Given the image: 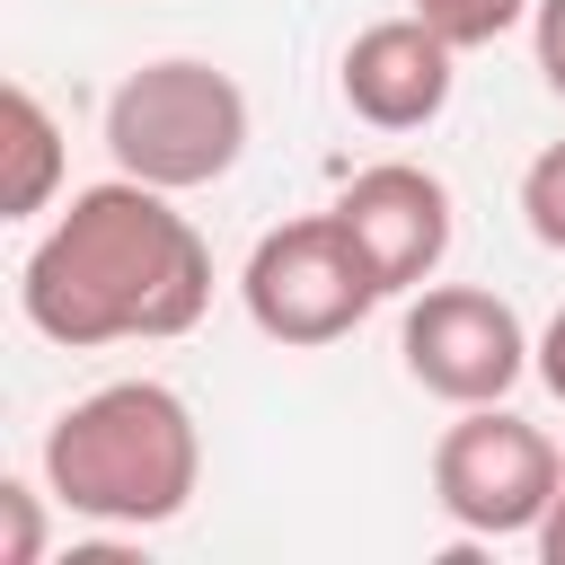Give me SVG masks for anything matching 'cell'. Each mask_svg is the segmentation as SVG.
I'll return each mask as SVG.
<instances>
[{
	"instance_id": "6da1fadb",
	"label": "cell",
	"mask_w": 565,
	"mask_h": 565,
	"mask_svg": "<svg viewBox=\"0 0 565 565\" xmlns=\"http://www.w3.org/2000/svg\"><path fill=\"white\" fill-rule=\"evenodd\" d=\"M18 309L44 344H71V353L185 335L212 309V247L168 203V185H141L115 168L106 185H79L71 212L26 247Z\"/></svg>"
},
{
	"instance_id": "7a4b0ae2",
	"label": "cell",
	"mask_w": 565,
	"mask_h": 565,
	"mask_svg": "<svg viewBox=\"0 0 565 565\" xmlns=\"http://www.w3.org/2000/svg\"><path fill=\"white\" fill-rule=\"evenodd\" d=\"M35 468L62 512L106 530H159L203 486V433L168 380H106L44 424Z\"/></svg>"
},
{
	"instance_id": "3957f363",
	"label": "cell",
	"mask_w": 565,
	"mask_h": 565,
	"mask_svg": "<svg viewBox=\"0 0 565 565\" xmlns=\"http://www.w3.org/2000/svg\"><path fill=\"white\" fill-rule=\"evenodd\" d=\"M247 150V88L194 53L141 62L115 97H106V159L141 185L194 194L212 177H230Z\"/></svg>"
},
{
	"instance_id": "277c9868",
	"label": "cell",
	"mask_w": 565,
	"mask_h": 565,
	"mask_svg": "<svg viewBox=\"0 0 565 565\" xmlns=\"http://www.w3.org/2000/svg\"><path fill=\"white\" fill-rule=\"evenodd\" d=\"M238 300L256 318V335L274 344H335L353 335L388 291L371 274V256L353 247V230L335 212H309V221H282L247 247V274H238Z\"/></svg>"
},
{
	"instance_id": "5b68a950",
	"label": "cell",
	"mask_w": 565,
	"mask_h": 565,
	"mask_svg": "<svg viewBox=\"0 0 565 565\" xmlns=\"http://www.w3.org/2000/svg\"><path fill=\"white\" fill-rule=\"evenodd\" d=\"M556 477H565V450L530 424V415H503L494 406H459V424L433 441V503L468 530V539H539L547 503H556Z\"/></svg>"
},
{
	"instance_id": "8992f818",
	"label": "cell",
	"mask_w": 565,
	"mask_h": 565,
	"mask_svg": "<svg viewBox=\"0 0 565 565\" xmlns=\"http://www.w3.org/2000/svg\"><path fill=\"white\" fill-rule=\"evenodd\" d=\"M397 353H406V380L433 388L441 406H494L530 371V327L512 300H494L477 282H433L406 300Z\"/></svg>"
},
{
	"instance_id": "52a82bcc",
	"label": "cell",
	"mask_w": 565,
	"mask_h": 565,
	"mask_svg": "<svg viewBox=\"0 0 565 565\" xmlns=\"http://www.w3.org/2000/svg\"><path fill=\"white\" fill-rule=\"evenodd\" d=\"M335 221L353 230V247L371 256L380 291H424L450 256V185L415 159H380L335 194Z\"/></svg>"
},
{
	"instance_id": "ba28073f",
	"label": "cell",
	"mask_w": 565,
	"mask_h": 565,
	"mask_svg": "<svg viewBox=\"0 0 565 565\" xmlns=\"http://www.w3.org/2000/svg\"><path fill=\"white\" fill-rule=\"evenodd\" d=\"M450 62H459V44L406 9V18L362 26V35L344 44V71H335V79H344V106H353L371 132H424V124L450 106V79H459Z\"/></svg>"
},
{
	"instance_id": "9c48e42d",
	"label": "cell",
	"mask_w": 565,
	"mask_h": 565,
	"mask_svg": "<svg viewBox=\"0 0 565 565\" xmlns=\"http://www.w3.org/2000/svg\"><path fill=\"white\" fill-rule=\"evenodd\" d=\"M0 150H9L0 212H9V221H35V212L53 203V185H62V124H53V106H44L26 79L0 88Z\"/></svg>"
},
{
	"instance_id": "30bf717a",
	"label": "cell",
	"mask_w": 565,
	"mask_h": 565,
	"mask_svg": "<svg viewBox=\"0 0 565 565\" xmlns=\"http://www.w3.org/2000/svg\"><path fill=\"white\" fill-rule=\"evenodd\" d=\"M530 9H539V0H415V18H424V26H441L459 53L494 44V35H503V26H521Z\"/></svg>"
},
{
	"instance_id": "8fae6325",
	"label": "cell",
	"mask_w": 565,
	"mask_h": 565,
	"mask_svg": "<svg viewBox=\"0 0 565 565\" xmlns=\"http://www.w3.org/2000/svg\"><path fill=\"white\" fill-rule=\"evenodd\" d=\"M521 221H530L539 247L565 256V141H547V150L521 168Z\"/></svg>"
},
{
	"instance_id": "7c38bea8",
	"label": "cell",
	"mask_w": 565,
	"mask_h": 565,
	"mask_svg": "<svg viewBox=\"0 0 565 565\" xmlns=\"http://www.w3.org/2000/svg\"><path fill=\"white\" fill-rule=\"evenodd\" d=\"M44 494H53V486H44ZM44 494H35L26 477L0 486V565H35V556H44V512H35Z\"/></svg>"
},
{
	"instance_id": "4fadbf2b",
	"label": "cell",
	"mask_w": 565,
	"mask_h": 565,
	"mask_svg": "<svg viewBox=\"0 0 565 565\" xmlns=\"http://www.w3.org/2000/svg\"><path fill=\"white\" fill-rule=\"evenodd\" d=\"M530 44H539V71H547V88L565 97V0H539V9H530Z\"/></svg>"
},
{
	"instance_id": "5bb4252c",
	"label": "cell",
	"mask_w": 565,
	"mask_h": 565,
	"mask_svg": "<svg viewBox=\"0 0 565 565\" xmlns=\"http://www.w3.org/2000/svg\"><path fill=\"white\" fill-rule=\"evenodd\" d=\"M530 371H539V380H547V397L565 406V309L539 327V344H530Z\"/></svg>"
},
{
	"instance_id": "9a60e30c",
	"label": "cell",
	"mask_w": 565,
	"mask_h": 565,
	"mask_svg": "<svg viewBox=\"0 0 565 565\" xmlns=\"http://www.w3.org/2000/svg\"><path fill=\"white\" fill-rule=\"evenodd\" d=\"M539 556L565 565V477H556V503H547V521H539Z\"/></svg>"
}]
</instances>
